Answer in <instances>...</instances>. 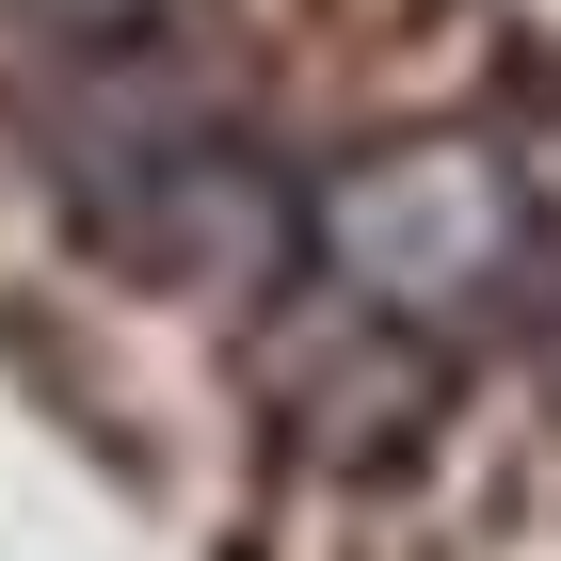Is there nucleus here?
Wrapping results in <instances>:
<instances>
[{
	"instance_id": "2",
	"label": "nucleus",
	"mask_w": 561,
	"mask_h": 561,
	"mask_svg": "<svg viewBox=\"0 0 561 561\" xmlns=\"http://www.w3.org/2000/svg\"><path fill=\"white\" fill-rule=\"evenodd\" d=\"M16 16H48V33H96V48H113V33H161L176 0H16Z\"/></svg>"
},
{
	"instance_id": "1",
	"label": "nucleus",
	"mask_w": 561,
	"mask_h": 561,
	"mask_svg": "<svg viewBox=\"0 0 561 561\" xmlns=\"http://www.w3.org/2000/svg\"><path fill=\"white\" fill-rule=\"evenodd\" d=\"M321 241H337L369 289H401V305H466V289L514 273V193L481 161H449V145H417V161L353 176L337 209H321Z\"/></svg>"
}]
</instances>
